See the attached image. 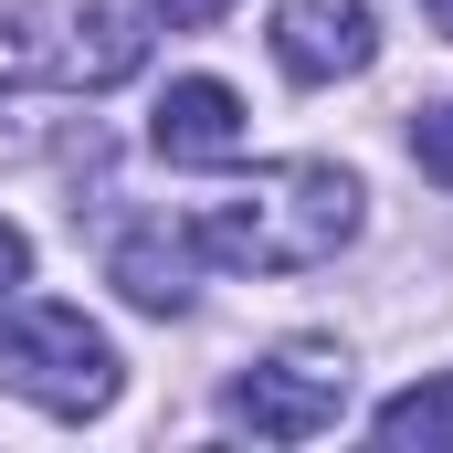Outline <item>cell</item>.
I'll list each match as a JSON object with an SVG mask.
<instances>
[{
	"label": "cell",
	"instance_id": "1",
	"mask_svg": "<svg viewBox=\"0 0 453 453\" xmlns=\"http://www.w3.org/2000/svg\"><path fill=\"white\" fill-rule=\"evenodd\" d=\"M190 232L232 274H317V264H338L348 232H358V180H348L338 158H285L253 190L211 201Z\"/></svg>",
	"mask_w": 453,
	"mask_h": 453
},
{
	"label": "cell",
	"instance_id": "2",
	"mask_svg": "<svg viewBox=\"0 0 453 453\" xmlns=\"http://www.w3.org/2000/svg\"><path fill=\"white\" fill-rule=\"evenodd\" d=\"M0 380L32 401V411H53V422H85V411H106L116 401V338L85 317V306H53V296H32V306H11V327H0Z\"/></svg>",
	"mask_w": 453,
	"mask_h": 453
},
{
	"label": "cell",
	"instance_id": "3",
	"mask_svg": "<svg viewBox=\"0 0 453 453\" xmlns=\"http://www.w3.org/2000/svg\"><path fill=\"white\" fill-rule=\"evenodd\" d=\"M32 85H74L106 96L148 64V11L137 0H32Z\"/></svg>",
	"mask_w": 453,
	"mask_h": 453
},
{
	"label": "cell",
	"instance_id": "4",
	"mask_svg": "<svg viewBox=\"0 0 453 453\" xmlns=\"http://www.w3.org/2000/svg\"><path fill=\"white\" fill-rule=\"evenodd\" d=\"M222 411L253 433V443H317V433L348 411V358L317 348V338H296V348H274V358H253V369L222 390Z\"/></svg>",
	"mask_w": 453,
	"mask_h": 453
},
{
	"label": "cell",
	"instance_id": "5",
	"mask_svg": "<svg viewBox=\"0 0 453 453\" xmlns=\"http://www.w3.org/2000/svg\"><path fill=\"white\" fill-rule=\"evenodd\" d=\"M380 53V21L369 0H274V64L296 85H338V74H369Z\"/></svg>",
	"mask_w": 453,
	"mask_h": 453
},
{
	"label": "cell",
	"instance_id": "6",
	"mask_svg": "<svg viewBox=\"0 0 453 453\" xmlns=\"http://www.w3.org/2000/svg\"><path fill=\"white\" fill-rule=\"evenodd\" d=\"M148 137H158L169 169H222V158H242V96L222 74H180L148 116Z\"/></svg>",
	"mask_w": 453,
	"mask_h": 453
},
{
	"label": "cell",
	"instance_id": "7",
	"mask_svg": "<svg viewBox=\"0 0 453 453\" xmlns=\"http://www.w3.org/2000/svg\"><path fill=\"white\" fill-rule=\"evenodd\" d=\"M106 274L127 285V306L180 317V306H190V274H201V232H190V222H137V232H116Z\"/></svg>",
	"mask_w": 453,
	"mask_h": 453
},
{
	"label": "cell",
	"instance_id": "8",
	"mask_svg": "<svg viewBox=\"0 0 453 453\" xmlns=\"http://www.w3.org/2000/svg\"><path fill=\"white\" fill-rule=\"evenodd\" d=\"M380 443H390V453H411V443L453 453V380H411V390H390V401H380Z\"/></svg>",
	"mask_w": 453,
	"mask_h": 453
},
{
	"label": "cell",
	"instance_id": "9",
	"mask_svg": "<svg viewBox=\"0 0 453 453\" xmlns=\"http://www.w3.org/2000/svg\"><path fill=\"white\" fill-rule=\"evenodd\" d=\"M411 158H422V169H433V180L453 190V96H443V106H422V116H411Z\"/></svg>",
	"mask_w": 453,
	"mask_h": 453
},
{
	"label": "cell",
	"instance_id": "10",
	"mask_svg": "<svg viewBox=\"0 0 453 453\" xmlns=\"http://www.w3.org/2000/svg\"><path fill=\"white\" fill-rule=\"evenodd\" d=\"M0 85H32V32H21V0H0Z\"/></svg>",
	"mask_w": 453,
	"mask_h": 453
},
{
	"label": "cell",
	"instance_id": "11",
	"mask_svg": "<svg viewBox=\"0 0 453 453\" xmlns=\"http://www.w3.org/2000/svg\"><path fill=\"white\" fill-rule=\"evenodd\" d=\"M148 11H158V21H180V32H201V21H222L232 0H148Z\"/></svg>",
	"mask_w": 453,
	"mask_h": 453
},
{
	"label": "cell",
	"instance_id": "12",
	"mask_svg": "<svg viewBox=\"0 0 453 453\" xmlns=\"http://www.w3.org/2000/svg\"><path fill=\"white\" fill-rule=\"evenodd\" d=\"M21 274H32V242H21V232L0 222V296H11V285H21Z\"/></svg>",
	"mask_w": 453,
	"mask_h": 453
}]
</instances>
